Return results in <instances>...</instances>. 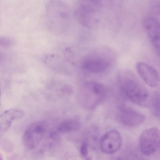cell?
Here are the masks:
<instances>
[{
    "label": "cell",
    "mask_w": 160,
    "mask_h": 160,
    "mask_svg": "<svg viewBox=\"0 0 160 160\" xmlns=\"http://www.w3.org/2000/svg\"><path fill=\"white\" fill-rule=\"evenodd\" d=\"M47 23L50 30L57 33L62 30L64 21L68 18V9L65 5L59 1H49L46 9Z\"/></svg>",
    "instance_id": "obj_1"
},
{
    "label": "cell",
    "mask_w": 160,
    "mask_h": 160,
    "mask_svg": "<svg viewBox=\"0 0 160 160\" xmlns=\"http://www.w3.org/2000/svg\"><path fill=\"white\" fill-rule=\"evenodd\" d=\"M122 90L126 97L133 103L140 106H148L150 97L147 89L134 80H125L121 85Z\"/></svg>",
    "instance_id": "obj_2"
},
{
    "label": "cell",
    "mask_w": 160,
    "mask_h": 160,
    "mask_svg": "<svg viewBox=\"0 0 160 160\" xmlns=\"http://www.w3.org/2000/svg\"><path fill=\"white\" fill-rule=\"evenodd\" d=\"M106 89L102 84L90 82L85 84L82 91L83 104L86 108H94L102 100L106 93Z\"/></svg>",
    "instance_id": "obj_3"
},
{
    "label": "cell",
    "mask_w": 160,
    "mask_h": 160,
    "mask_svg": "<svg viewBox=\"0 0 160 160\" xmlns=\"http://www.w3.org/2000/svg\"><path fill=\"white\" fill-rule=\"evenodd\" d=\"M139 144L140 151L143 154L150 156L153 154L159 147V130L152 127L144 130L139 137Z\"/></svg>",
    "instance_id": "obj_4"
},
{
    "label": "cell",
    "mask_w": 160,
    "mask_h": 160,
    "mask_svg": "<svg viewBox=\"0 0 160 160\" xmlns=\"http://www.w3.org/2000/svg\"><path fill=\"white\" fill-rule=\"evenodd\" d=\"M47 123L44 121H38L30 125L25 131L22 137L25 147L32 149L40 143L47 128Z\"/></svg>",
    "instance_id": "obj_5"
},
{
    "label": "cell",
    "mask_w": 160,
    "mask_h": 160,
    "mask_svg": "<svg viewBox=\"0 0 160 160\" xmlns=\"http://www.w3.org/2000/svg\"><path fill=\"white\" fill-rule=\"evenodd\" d=\"M100 3L97 1L84 2L77 7L74 12L76 18L82 24L91 25L95 21V11L100 8Z\"/></svg>",
    "instance_id": "obj_6"
},
{
    "label": "cell",
    "mask_w": 160,
    "mask_h": 160,
    "mask_svg": "<svg viewBox=\"0 0 160 160\" xmlns=\"http://www.w3.org/2000/svg\"><path fill=\"white\" fill-rule=\"evenodd\" d=\"M122 143L120 133L114 130H111L104 134L99 141L101 150L108 154L113 153L121 148Z\"/></svg>",
    "instance_id": "obj_7"
},
{
    "label": "cell",
    "mask_w": 160,
    "mask_h": 160,
    "mask_svg": "<svg viewBox=\"0 0 160 160\" xmlns=\"http://www.w3.org/2000/svg\"><path fill=\"white\" fill-rule=\"evenodd\" d=\"M142 25L152 44L160 52V22L153 17L147 16L143 19Z\"/></svg>",
    "instance_id": "obj_8"
},
{
    "label": "cell",
    "mask_w": 160,
    "mask_h": 160,
    "mask_svg": "<svg viewBox=\"0 0 160 160\" xmlns=\"http://www.w3.org/2000/svg\"><path fill=\"white\" fill-rule=\"evenodd\" d=\"M83 58L82 67L91 72H100L104 71L109 65L107 58L98 55L97 52L91 53Z\"/></svg>",
    "instance_id": "obj_9"
},
{
    "label": "cell",
    "mask_w": 160,
    "mask_h": 160,
    "mask_svg": "<svg viewBox=\"0 0 160 160\" xmlns=\"http://www.w3.org/2000/svg\"><path fill=\"white\" fill-rule=\"evenodd\" d=\"M136 69L139 76L147 84L152 87L157 86L159 75L153 67L146 62H140L137 64Z\"/></svg>",
    "instance_id": "obj_10"
},
{
    "label": "cell",
    "mask_w": 160,
    "mask_h": 160,
    "mask_svg": "<svg viewBox=\"0 0 160 160\" xmlns=\"http://www.w3.org/2000/svg\"><path fill=\"white\" fill-rule=\"evenodd\" d=\"M122 122L129 126H135L142 124L145 120V116L142 113L129 108L122 109L120 114Z\"/></svg>",
    "instance_id": "obj_11"
},
{
    "label": "cell",
    "mask_w": 160,
    "mask_h": 160,
    "mask_svg": "<svg viewBox=\"0 0 160 160\" xmlns=\"http://www.w3.org/2000/svg\"><path fill=\"white\" fill-rule=\"evenodd\" d=\"M22 111L17 109H10L5 111L0 118L1 134L6 131L10 126L12 121L20 118L24 115Z\"/></svg>",
    "instance_id": "obj_12"
},
{
    "label": "cell",
    "mask_w": 160,
    "mask_h": 160,
    "mask_svg": "<svg viewBox=\"0 0 160 160\" xmlns=\"http://www.w3.org/2000/svg\"><path fill=\"white\" fill-rule=\"evenodd\" d=\"M148 106L153 115L160 119V93L155 92L152 94Z\"/></svg>",
    "instance_id": "obj_13"
},
{
    "label": "cell",
    "mask_w": 160,
    "mask_h": 160,
    "mask_svg": "<svg viewBox=\"0 0 160 160\" xmlns=\"http://www.w3.org/2000/svg\"><path fill=\"white\" fill-rule=\"evenodd\" d=\"M80 127L79 122L75 120H68L62 122L58 129L61 132H66L78 130Z\"/></svg>",
    "instance_id": "obj_14"
},
{
    "label": "cell",
    "mask_w": 160,
    "mask_h": 160,
    "mask_svg": "<svg viewBox=\"0 0 160 160\" xmlns=\"http://www.w3.org/2000/svg\"><path fill=\"white\" fill-rule=\"evenodd\" d=\"M0 45L3 47L7 48L10 47L13 44L12 40L8 37H2L0 38Z\"/></svg>",
    "instance_id": "obj_15"
},
{
    "label": "cell",
    "mask_w": 160,
    "mask_h": 160,
    "mask_svg": "<svg viewBox=\"0 0 160 160\" xmlns=\"http://www.w3.org/2000/svg\"><path fill=\"white\" fill-rule=\"evenodd\" d=\"M80 151L81 154L82 158L85 159L88 157V151L87 143H84L82 145Z\"/></svg>",
    "instance_id": "obj_16"
},
{
    "label": "cell",
    "mask_w": 160,
    "mask_h": 160,
    "mask_svg": "<svg viewBox=\"0 0 160 160\" xmlns=\"http://www.w3.org/2000/svg\"><path fill=\"white\" fill-rule=\"evenodd\" d=\"M127 160H149L139 155H134Z\"/></svg>",
    "instance_id": "obj_17"
},
{
    "label": "cell",
    "mask_w": 160,
    "mask_h": 160,
    "mask_svg": "<svg viewBox=\"0 0 160 160\" xmlns=\"http://www.w3.org/2000/svg\"><path fill=\"white\" fill-rule=\"evenodd\" d=\"M153 8L155 12L160 14V2L154 3Z\"/></svg>",
    "instance_id": "obj_18"
},
{
    "label": "cell",
    "mask_w": 160,
    "mask_h": 160,
    "mask_svg": "<svg viewBox=\"0 0 160 160\" xmlns=\"http://www.w3.org/2000/svg\"><path fill=\"white\" fill-rule=\"evenodd\" d=\"M85 159V160H92L91 158L89 157L86 158Z\"/></svg>",
    "instance_id": "obj_19"
},
{
    "label": "cell",
    "mask_w": 160,
    "mask_h": 160,
    "mask_svg": "<svg viewBox=\"0 0 160 160\" xmlns=\"http://www.w3.org/2000/svg\"><path fill=\"white\" fill-rule=\"evenodd\" d=\"M158 149H159V152H160V145H159V147Z\"/></svg>",
    "instance_id": "obj_20"
}]
</instances>
